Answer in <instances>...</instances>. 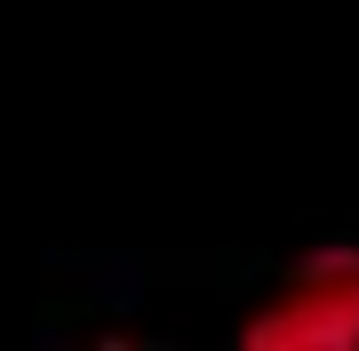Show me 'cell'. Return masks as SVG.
<instances>
[{
	"instance_id": "cell-1",
	"label": "cell",
	"mask_w": 359,
	"mask_h": 351,
	"mask_svg": "<svg viewBox=\"0 0 359 351\" xmlns=\"http://www.w3.org/2000/svg\"><path fill=\"white\" fill-rule=\"evenodd\" d=\"M248 351H351L359 343V247H320L271 287V303L240 327Z\"/></svg>"
}]
</instances>
